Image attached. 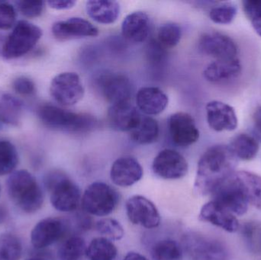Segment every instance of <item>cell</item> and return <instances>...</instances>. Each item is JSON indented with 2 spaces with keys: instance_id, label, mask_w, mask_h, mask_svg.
Returning <instances> with one entry per match:
<instances>
[{
  "instance_id": "ba28073f",
  "label": "cell",
  "mask_w": 261,
  "mask_h": 260,
  "mask_svg": "<svg viewBox=\"0 0 261 260\" xmlns=\"http://www.w3.org/2000/svg\"><path fill=\"white\" fill-rule=\"evenodd\" d=\"M84 93L85 90L79 75L73 72L60 73L50 82V96L62 106L76 105L83 99Z\"/></svg>"
},
{
  "instance_id": "83f0119b",
  "label": "cell",
  "mask_w": 261,
  "mask_h": 260,
  "mask_svg": "<svg viewBox=\"0 0 261 260\" xmlns=\"http://www.w3.org/2000/svg\"><path fill=\"white\" fill-rule=\"evenodd\" d=\"M85 255L88 260H115L118 250L113 241L99 237L92 240L87 247Z\"/></svg>"
},
{
  "instance_id": "9a60e30c",
  "label": "cell",
  "mask_w": 261,
  "mask_h": 260,
  "mask_svg": "<svg viewBox=\"0 0 261 260\" xmlns=\"http://www.w3.org/2000/svg\"><path fill=\"white\" fill-rule=\"evenodd\" d=\"M52 34L58 41H66L97 36L99 30L87 20L79 17H73L64 21L55 22L52 26Z\"/></svg>"
},
{
  "instance_id": "8d00e7d4",
  "label": "cell",
  "mask_w": 261,
  "mask_h": 260,
  "mask_svg": "<svg viewBox=\"0 0 261 260\" xmlns=\"http://www.w3.org/2000/svg\"><path fill=\"white\" fill-rule=\"evenodd\" d=\"M16 20V12L10 3H0V29L8 30L13 27Z\"/></svg>"
},
{
  "instance_id": "74e56055",
  "label": "cell",
  "mask_w": 261,
  "mask_h": 260,
  "mask_svg": "<svg viewBox=\"0 0 261 260\" xmlns=\"http://www.w3.org/2000/svg\"><path fill=\"white\" fill-rule=\"evenodd\" d=\"M16 3L21 13L29 18L40 16L44 7V2L42 1H18Z\"/></svg>"
},
{
  "instance_id": "8992f818",
  "label": "cell",
  "mask_w": 261,
  "mask_h": 260,
  "mask_svg": "<svg viewBox=\"0 0 261 260\" xmlns=\"http://www.w3.org/2000/svg\"><path fill=\"white\" fill-rule=\"evenodd\" d=\"M42 35V30L35 24L25 20L18 21L3 44V57L12 60L24 56L34 48Z\"/></svg>"
},
{
  "instance_id": "bcb514c9",
  "label": "cell",
  "mask_w": 261,
  "mask_h": 260,
  "mask_svg": "<svg viewBox=\"0 0 261 260\" xmlns=\"http://www.w3.org/2000/svg\"><path fill=\"white\" fill-rule=\"evenodd\" d=\"M0 192H1V188H0Z\"/></svg>"
},
{
  "instance_id": "5b68a950",
  "label": "cell",
  "mask_w": 261,
  "mask_h": 260,
  "mask_svg": "<svg viewBox=\"0 0 261 260\" xmlns=\"http://www.w3.org/2000/svg\"><path fill=\"white\" fill-rule=\"evenodd\" d=\"M119 201L120 195L113 186L103 182H95L84 191L81 205L87 213L105 217L117 209Z\"/></svg>"
},
{
  "instance_id": "30bf717a",
  "label": "cell",
  "mask_w": 261,
  "mask_h": 260,
  "mask_svg": "<svg viewBox=\"0 0 261 260\" xmlns=\"http://www.w3.org/2000/svg\"><path fill=\"white\" fill-rule=\"evenodd\" d=\"M153 174L167 180L184 178L188 172L189 165L184 156L171 149H164L155 157L152 163Z\"/></svg>"
},
{
  "instance_id": "cb8c5ba5",
  "label": "cell",
  "mask_w": 261,
  "mask_h": 260,
  "mask_svg": "<svg viewBox=\"0 0 261 260\" xmlns=\"http://www.w3.org/2000/svg\"><path fill=\"white\" fill-rule=\"evenodd\" d=\"M248 204L261 210V177L248 171H239L233 174Z\"/></svg>"
},
{
  "instance_id": "f1b7e54d",
  "label": "cell",
  "mask_w": 261,
  "mask_h": 260,
  "mask_svg": "<svg viewBox=\"0 0 261 260\" xmlns=\"http://www.w3.org/2000/svg\"><path fill=\"white\" fill-rule=\"evenodd\" d=\"M229 147L236 157L243 160H253L259 151L257 139L247 134H240L234 137Z\"/></svg>"
},
{
  "instance_id": "3957f363",
  "label": "cell",
  "mask_w": 261,
  "mask_h": 260,
  "mask_svg": "<svg viewBox=\"0 0 261 260\" xmlns=\"http://www.w3.org/2000/svg\"><path fill=\"white\" fill-rule=\"evenodd\" d=\"M38 118L47 128L69 133H84L93 129L96 121L87 114L72 112L57 105L46 104L38 111Z\"/></svg>"
},
{
  "instance_id": "f6af8a7d",
  "label": "cell",
  "mask_w": 261,
  "mask_h": 260,
  "mask_svg": "<svg viewBox=\"0 0 261 260\" xmlns=\"http://www.w3.org/2000/svg\"><path fill=\"white\" fill-rule=\"evenodd\" d=\"M27 260H47L44 259V258L42 257H35V258H31V259H29Z\"/></svg>"
},
{
  "instance_id": "7c38bea8",
  "label": "cell",
  "mask_w": 261,
  "mask_h": 260,
  "mask_svg": "<svg viewBox=\"0 0 261 260\" xmlns=\"http://www.w3.org/2000/svg\"><path fill=\"white\" fill-rule=\"evenodd\" d=\"M67 230V223L61 218H47L40 221L31 233V241L35 248L44 249L61 239Z\"/></svg>"
},
{
  "instance_id": "2e32d148",
  "label": "cell",
  "mask_w": 261,
  "mask_h": 260,
  "mask_svg": "<svg viewBox=\"0 0 261 260\" xmlns=\"http://www.w3.org/2000/svg\"><path fill=\"white\" fill-rule=\"evenodd\" d=\"M213 200L220 203L234 215H245L248 204L233 175L230 177L213 195Z\"/></svg>"
},
{
  "instance_id": "484cf974",
  "label": "cell",
  "mask_w": 261,
  "mask_h": 260,
  "mask_svg": "<svg viewBox=\"0 0 261 260\" xmlns=\"http://www.w3.org/2000/svg\"><path fill=\"white\" fill-rule=\"evenodd\" d=\"M23 103L18 98L0 91V122L18 126L23 115Z\"/></svg>"
},
{
  "instance_id": "ee69618b",
  "label": "cell",
  "mask_w": 261,
  "mask_h": 260,
  "mask_svg": "<svg viewBox=\"0 0 261 260\" xmlns=\"http://www.w3.org/2000/svg\"><path fill=\"white\" fill-rule=\"evenodd\" d=\"M251 24H252L253 27H254L256 33H257L259 36L261 37V16L252 20V21H251Z\"/></svg>"
},
{
  "instance_id": "7bdbcfd3",
  "label": "cell",
  "mask_w": 261,
  "mask_h": 260,
  "mask_svg": "<svg viewBox=\"0 0 261 260\" xmlns=\"http://www.w3.org/2000/svg\"><path fill=\"white\" fill-rule=\"evenodd\" d=\"M123 260H149L144 255L137 252H129L125 255Z\"/></svg>"
},
{
  "instance_id": "d4e9b609",
  "label": "cell",
  "mask_w": 261,
  "mask_h": 260,
  "mask_svg": "<svg viewBox=\"0 0 261 260\" xmlns=\"http://www.w3.org/2000/svg\"><path fill=\"white\" fill-rule=\"evenodd\" d=\"M87 14L96 22L103 24L114 23L120 13V6L116 1H88L86 5Z\"/></svg>"
},
{
  "instance_id": "6da1fadb",
  "label": "cell",
  "mask_w": 261,
  "mask_h": 260,
  "mask_svg": "<svg viewBox=\"0 0 261 260\" xmlns=\"http://www.w3.org/2000/svg\"><path fill=\"white\" fill-rule=\"evenodd\" d=\"M238 158L227 145L208 148L199 159L194 190L202 196L213 195L236 172Z\"/></svg>"
},
{
  "instance_id": "d6986e66",
  "label": "cell",
  "mask_w": 261,
  "mask_h": 260,
  "mask_svg": "<svg viewBox=\"0 0 261 260\" xmlns=\"http://www.w3.org/2000/svg\"><path fill=\"white\" fill-rule=\"evenodd\" d=\"M143 168L139 162L132 157H122L113 163L110 170L112 182L120 187H130L143 177Z\"/></svg>"
},
{
  "instance_id": "f546056e",
  "label": "cell",
  "mask_w": 261,
  "mask_h": 260,
  "mask_svg": "<svg viewBox=\"0 0 261 260\" xmlns=\"http://www.w3.org/2000/svg\"><path fill=\"white\" fill-rule=\"evenodd\" d=\"M151 257L153 260H182L184 249L177 241L161 240L152 247Z\"/></svg>"
},
{
  "instance_id": "52a82bcc",
  "label": "cell",
  "mask_w": 261,
  "mask_h": 260,
  "mask_svg": "<svg viewBox=\"0 0 261 260\" xmlns=\"http://www.w3.org/2000/svg\"><path fill=\"white\" fill-rule=\"evenodd\" d=\"M182 247L193 260L228 259V250L222 242L197 232L185 234Z\"/></svg>"
},
{
  "instance_id": "8fae6325",
  "label": "cell",
  "mask_w": 261,
  "mask_h": 260,
  "mask_svg": "<svg viewBox=\"0 0 261 260\" xmlns=\"http://www.w3.org/2000/svg\"><path fill=\"white\" fill-rule=\"evenodd\" d=\"M96 85L102 96L112 105L129 102L132 85L125 75L102 73L96 78Z\"/></svg>"
},
{
  "instance_id": "7a4b0ae2",
  "label": "cell",
  "mask_w": 261,
  "mask_h": 260,
  "mask_svg": "<svg viewBox=\"0 0 261 260\" xmlns=\"http://www.w3.org/2000/svg\"><path fill=\"white\" fill-rule=\"evenodd\" d=\"M8 194L20 210L28 214L38 212L44 203V194L36 179L27 170L15 171L7 181Z\"/></svg>"
},
{
  "instance_id": "4dcf8cb0",
  "label": "cell",
  "mask_w": 261,
  "mask_h": 260,
  "mask_svg": "<svg viewBox=\"0 0 261 260\" xmlns=\"http://www.w3.org/2000/svg\"><path fill=\"white\" fill-rule=\"evenodd\" d=\"M87 246L81 237L73 236L66 240L58 249L59 260H81L85 255Z\"/></svg>"
},
{
  "instance_id": "e575fe53",
  "label": "cell",
  "mask_w": 261,
  "mask_h": 260,
  "mask_svg": "<svg viewBox=\"0 0 261 260\" xmlns=\"http://www.w3.org/2000/svg\"><path fill=\"white\" fill-rule=\"evenodd\" d=\"M96 230L110 241H120L125 236L123 227L117 220L107 218L96 223Z\"/></svg>"
},
{
  "instance_id": "e0dca14e",
  "label": "cell",
  "mask_w": 261,
  "mask_h": 260,
  "mask_svg": "<svg viewBox=\"0 0 261 260\" xmlns=\"http://www.w3.org/2000/svg\"><path fill=\"white\" fill-rule=\"evenodd\" d=\"M199 218L201 221L220 227L228 233H236L240 227L236 215L213 199L202 206Z\"/></svg>"
},
{
  "instance_id": "d6a6232c",
  "label": "cell",
  "mask_w": 261,
  "mask_h": 260,
  "mask_svg": "<svg viewBox=\"0 0 261 260\" xmlns=\"http://www.w3.org/2000/svg\"><path fill=\"white\" fill-rule=\"evenodd\" d=\"M22 245L19 238L12 234L0 237V260H19Z\"/></svg>"
},
{
  "instance_id": "ab89813d",
  "label": "cell",
  "mask_w": 261,
  "mask_h": 260,
  "mask_svg": "<svg viewBox=\"0 0 261 260\" xmlns=\"http://www.w3.org/2000/svg\"><path fill=\"white\" fill-rule=\"evenodd\" d=\"M242 5L245 15L251 21L261 16V0H248Z\"/></svg>"
},
{
  "instance_id": "44dd1931",
  "label": "cell",
  "mask_w": 261,
  "mask_h": 260,
  "mask_svg": "<svg viewBox=\"0 0 261 260\" xmlns=\"http://www.w3.org/2000/svg\"><path fill=\"white\" fill-rule=\"evenodd\" d=\"M150 32V18L143 12H135L122 21V34L125 41L132 44L144 42Z\"/></svg>"
},
{
  "instance_id": "60d3db41",
  "label": "cell",
  "mask_w": 261,
  "mask_h": 260,
  "mask_svg": "<svg viewBox=\"0 0 261 260\" xmlns=\"http://www.w3.org/2000/svg\"><path fill=\"white\" fill-rule=\"evenodd\" d=\"M76 2L72 0H52L47 2V4L52 9L56 10H66L73 8L76 5Z\"/></svg>"
},
{
  "instance_id": "7402d4cb",
  "label": "cell",
  "mask_w": 261,
  "mask_h": 260,
  "mask_svg": "<svg viewBox=\"0 0 261 260\" xmlns=\"http://www.w3.org/2000/svg\"><path fill=\"white\" fill-rule=\"evenodd\" d=\"M242 72V65L237 58L216 60L207 66L204 77L213 83H224L236 79Z\"/></svg>"
},
{
  "instance_id": "5bb4252c",
  "label": "cell",
  "mask_w": 261,
  "mask_h": 260,
  "mask_svg": "<svg viewBox=\"0 0 261 260\" xmlns=\"http://www.w3.org/2000/svg\"><path fill=\"white\" fill-rule=\"evenodd\" d=\"M170 137L175 145L187 148L197 142L199 131L194 119L188 113L177 112L169 119Z\"/></svg>"
},
{
  "instance_id": "603a6c76",
  "label": "cell",
  "mask_w": 261,
  "mask_h": 260,
  "mask_svg": "<svg viewBox=\"0 0 261 260\" xmlns=\"http://www.w3.org/2000/svg\"><path fill=\"white\" fill-rule=\"evenodd\" d=\"M167 95L158 87H143L137 93L138 108L147 115H156L164 111L168 105Z\"/></svg>"
},
{
  "instance_id": "4fadbf2b",
  "label": "cell",
  "mask_w": 261,
  "mask_h": 260,
  "mask_svg": "<svg viewBox=\"0 0 261 260\" xmlns=\"http://www.w3.org/2000/svg\"><path fill=\"white\" fill-rule=\"evenodd\" d=\"M202 53L216 60L237 58L238 47L229 37L219 32H208L202 35L199 41Z\"/></svg>"
},
{
  "instance_id": "4316f807",
  "label": "cell",
  "mask_w": 261,
  "mask_h": 260,
  "mask_svg": "<svg viewBox=\"0 0 261 260\" xmlns=\"http://www.w3.org/2000/svg\"><path fill=\"white\" fill-rule=\"evenodd\" d=\"M132 140L138 145H150L159 137L158 122L150 117L141 116L138 125L130 131Z\"/></svg>"
},
{
  "instance_id": "9c48e42d",
  "label": "cell",
  "mask_w": 261,
  "mask_h": 260,
  "mask_svg": "<svg viewBox=\"0 0 261 260\" xmlns=\"http://www.w3.org/2000/svg\"><path fill=\"white\" fill-rule=\"evenodd\" d=\"M126 215L130 223L147 229H153L161 224V215L156 206L146 197L133 195L125 204Z\"/></svg>"
},
{
  "instance_id": "b9f144b4",
  "label": "cell",
  "mask_w": 261,
  "mask_h": 260,
  "mask_svg": "<svg viewBox=\"0 0 261 260\" xmlns=\"http://www.w3.org/2000/svg\"><path fill=\"white\" fill-rule=\"evenodd\" d=\"M254 132L257 140L261 142V107L256 110L254 116Z\"/></svg>"
},
{
  "instance_id": "ffe728a7",
  "label": "cell",
  "mask_w": 261,
  "mask_h": 260,
  "mask_svg": "<svg viewBox=\"0 0 261 260\" xmlns=\"http://www.w3.org/2000/svg\"><path fill=\"white\" fill-rule=\"evenodd\" d=\"M141 115L129 102L112 105L108 111L110 126L119 131L130 132L138 125Z\"/></svg>"
},
{
  "instance_id": "277c9868",
  "label": "cell",
  "mask_w": 261,
  "mask_h": 260,
  "mask_svg": "<svg viewBox=\"0 0 261 260\" xmlns=\"http://www.w3.org/2000/svg\"><path fill=\"white\" fill-rule=\"evenodd\" d=\"M46 185L50 191V203L56 210L61 212L76 211L81 203L79 186L67 175L61 172L49 174Z\"/></svg>"
},
{
  "instance_id": "1f68e13d",
  "label": "cell",
  "mask_w": 261,
  "mask_h": 260,
  "mask_svg": "<svg viewBox=\"0 0 261 260\" xmlns=\"http://www.w3.org/2000/svg\"><path fill=\"white\" fill-rule=\"evenodd\" d=\"M18 163V155L13 143L0 141V176L12 174Z\"/></svg>"
},
{
  "instance_id": "ac0fdd59",
  "label": "cell",
  "mask_w": 261,
  "mask_h": 260,
  "mask_svg": "<svg viewBox=\"0 0 261 260\" xmlns=\"http://www.w3.org/2000/svg\"><path fill=\"white\" fill-rule=\"evenodd\" d=\"M207 122L214 131H234L238 127V118L234 108L220 101H212L205 106Z\"/></svg>"
},
{
  "instance_id": "836d02e7",
  "label": "cell",
  "mask_w": 261,
  "mask_h": 260,
  "mask_svg": "<svg viewBox=\"0 0 261 260\" xmlns=\"http://www.w3.org/2000/svg\"><path fill=\"white\" fill-rule=\"evenodd\" d=\"M181 28L176 23L163 24L158 33V43L161 47L172 48L179 44L181 38Z\"/></svg>"
},
{
  "instance_id": "f35d334b",
  "label": "cell",
  "mask_w": 261,
  "mask_h": 260,
  "mask_svg": "<svg viewBox=\"0 0 261 260\" xmlns=\"http://www.w3.org/2000/svg\"><path fill=\"white\" fill-rule=\"evenodd\" d=\"M12 86L14 90L21 96H32L36 92V88L33 81L26 76H19L16 78L13 81Z\"/></svg>"
},
{
  "instance_id": "d590c367",
  "label": "cell",
  "mask_w": 261,
  "mask_h": 260,
  "mask_svg": "<svg viewBox=\"0 0 261 260\" xmlns=\"http://www.w3.org/2000/svg\"><path fill=\"white\" fill-rule=\"evenodd\" d=\"M237 12V7L232 3L219 5L210 11V19L216 24H230L236 18Z\"/></svg>"
}]
</instances>
